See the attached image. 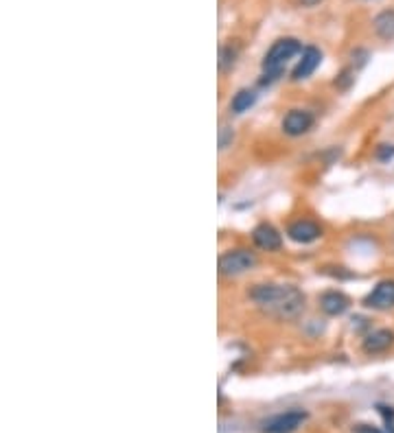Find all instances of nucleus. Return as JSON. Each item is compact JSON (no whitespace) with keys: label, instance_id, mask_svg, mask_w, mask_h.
<instances>
[{"label":"nucleus","instance_id":"f257e3e1","mask_svg":"<svg viewBox=\"0 0 394 433\" xmlns=\"http://www.w3.org/2000/svg\"><path fill=\"white\" fill-rule=\"evenodd\" d=\"M250 300L276 320H294L304 311V294L294 285H254Z\"/></svg>","mask_w":394,"mask_h":433},{"label":"nucleus","instance_id":"f03ea898","mask_svg":"<svg viewBox=\"0 0 394 433\" xmlns=\"http://www.w3.org/2000/svg\"><path fill=\"white\" fill-rule=\"evenodd\" d=\"M298 53H302V44L296 40V37H281V40H276L263 57V72H265L263 77L265 79H261V85L274 81L278 74L285 70L287 61L294 59Z\"/></svg>","mask_w":394,"mask_h":433},{"label":"nucleus","instance_id":"7ed1b4c3","mask_svg":"<svg viewBox=\"0 0 394 433\" xmlns=\"http://www.w3.org/2000/svg\"><path fill=\"white\" fill-rule=\"evenodd\" d=\"M257 263H259L257 254L250 250H244V248L228 250L219 256V274L221 276H241V274L254 270Z\"/></svg>","mask_w":394,"mask_h":433},{"label":"nucleus","instance_id":"20e7f679","mask_svg":"<svg viewBox=\"0 0 394 433\" xmlns=\"http://www.w3.org/2000/svg\"><path fill=\"white\" fill-rule=\"evenodd\" d=\"M364 307L373 311H390L394 309V280H381L373 291L364 298Z\"/></svg>","mask_w":394,"mask_h":433},{"label":"nucleus","instance_id":"39448f33","mask_svg":"<svg viewBox=\"0 0 394 433\" xmlns=\"http://www.w3.org/2000/svg\"><path fill=\"white\" fill-rule=\"evenodd\" d=\"M304 420H307V412L291 410V412H285V414L272 416L268 423L263 425V431L265 433H291L294 429H298Z\"/></svg>","mask_w":394,"mask_h":433},{"label":"nucleus","instance_id":"423d86ee","mask_svg":"<svg viewBox=\"0 0 394 433\" xmlns=\"http://www.w3.org/2000/svg\"><path fill=\"white\" fill-rule=\"evenodd\" d=\"M320 61H322L320 48H315V46L302 48L300 59H298V63H296L294 72H291V79H294V81H302V79L311 77V74L315 72V68L320 66Z\"/></svg>","mask_w":394,"mask_h":433},{"label":"nucleus","instance_id":"0eeeda50","mask_svg":"<svg viewBox=\"0 0 394 433\" xmlns=\"http://www.w3.org/2000/svg\"><path fill=\"white\" fill-rule=\"evenodd\" d=\"M252 241L259 250H265V252H276L283 245V236L272 223H259L257 228H254Z\"/></svg>","mask_w":394,"mask_h":433},{"label":"nucleus","instance_id":"6e6552de","mask_svg":"<svg viewBox=\"0 0 394 433\" xmlns=\"http://www.w3.org/2000/svg\"><path fill=\"white\" fill-rule=\"evenodd\" d=\"M392 343H394V333L390 328H377L373 330V333H368L364 339H362V350L366 354H381V352H386L392 348Z\"/></svg>","mask_w":394,"mask_h":433},{"label":"nucleus","instance_id":"1a4fd4ad","mask_svg":"<svg viewBox=\"0 0 394 433\" xmlns=\"http://www.w3.org/2000/svg\"><path fill=\"white\" fill-rule=\"evenodd\" d=\"M287 236L291 241H296V243H313V241H317L322 236V228L317 225L315 221H309V219H298L294 221L289 228H287Z\"/></svg>","mask_w":394,"mask_h":433},{"label":"nucleus","instance_id":"9d476101","mask_svg":"<svg viewBox=\"0 0 394 433\" xmlns=\"http://www.w3.org/2000/svg\"><path fill=\"white\" fill-rule=\"evenodd\" d=\"M311 125H313V117L307 112V110H291L285 114V119H283V132L287 136H302V134H307L311 130Z\"/></svg>","mask_w":394,"mask_h":433},{"label":"nucleus","instance_id":"9b49d317","mask_svg":"<svg viewBox=\"0 0 394 433\" xmlns=\"http://www.w3.org/2000/svg\"><path fill=\"white\" fill-rule=\"evenodd\" d=\"M351 307V300L342 294V291H324L320 296V309L328 317H339L344 315Z\"/></svg>","mask_w":394,"mask_h":433},{"label":"nucleus","instance_id":"f8f14e48","mask_svg":"<svg viewBox=\"0 0 394 433\" xmlns=\"http://www.w3.org/2000/svg\"><path fill=\"white\" fill-rule=\"evenodd\" d=\"M373 27L381 40H386V42L394 40V9L381 11V14L373 20Z\"/></svg>","mask_w":394,"mask_h":433},{"label":"nucleus","instance_id":"ddd939ff","mask_svg":"<svg viewBox=\"0 0 394 433\" xmlns=\"http://www.w3.org/2000/svg\"><path fill=\"white\" fill-rule=\"evenodd\" d=\"M254 101H257V94H254L252 90H239L230 101V110L235 114H244L254 105Z\"/></svg>","mask_w":394,"mask_h":433},{"label":"nucleus","instance_id":"4468645a","mask_svg":"<svg viewBox=\"0 0 394 433\" xmlns=\"http://www.w3.org/2000/svg\"><path fill=\"white\" fill-rule=\"evenodd\" d=\"M237 55H239V48H233V44L221 48V59H219L221 70H230L235 66V61H237Z\"/></svg>","mask_w":394,"mask_h":433},{"label":"nucleus","instance_id":"2eb2a0df","mask_svg":"<svg viewBox=\"0 0 394 433\" xmlns=\"http://www.w3.org/2000/svg\"><path fill=\"white\" fill-rule=\"evenodd\" d=\"M353 83H355V70L353 68H344L339 72V77L335 79V85L339 88V90H348Z\"/></svg>","mask_w":394,"mask_h":433},{"label":"nucleus","instance_id":"dca6fc26","mask_svg":"<svg viewBox=\"0 0 394 433\" xmlns=\"http://www.w3.org/2000/svg\"><path fill=\"white\" fill-rule=\"evenodd\" d=\"M375 158H377L379 162H390V160L394 158V145H379Z\"/></svg>","mask_w":394,"mask_h":433},{"label":"nucleus","instance_id":"f3484780","mask_svg":"<svg viewBox=\"0 0 394 433\" xmlns=\"http://www.w3.org/2000/svg\"><path fill=\"white\" fill-rule=\"evenodd\" d=\"M233 138H235L233 130H228V127H221V132H219V147L226 149L228 143H233Z\"/></svg>","mask_w":394,"mask_h":433},{"label":"nucleus","instance_id":"a211bd4d","mask_svg":"<svg viewBox=\"0 0 394 433\" xmlns=\"http://www.w3.org/2000/svg\"><path fill=\"white\" fill-rule=\"evenodd\" d=\"M353 433H388V431H381L379 427H373V425H366V423H359L353 427Z\"/></svg>","mask_w":394,"mask_h":433},{"label":"nucleus","instance_id":"6ab92c4d","mask_svg":"<svg viewBox=\"0 0 394 433\" xmlns=\"http://www.w3.org/2000/svg\"><path fill=\"white\" fill-rule=\"evenodd\" d=\"M298 3H300L302 7H315L317 3H322V0H298Z\"/></svg>","mask_w":394,"mask_h":433}]
</instances>
